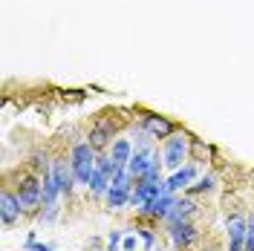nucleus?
Instances as JSON below:
<instances>
[{"mask_svg":"<svg viewBox=\"0 0 254 251\" xmlns=\"http://www.w3.org/2000/svg\"><path fill=\"white\" fill-rule=\"evenodd\" d=\"M113 136V125L110 122H104V119H98L93 127V133H90V144H93L95 150H101L104 144H107V139Z\"/></svg>","mask_w":254,"mask_h":251,"instance_id":"obj_9","label":"nucleus"},{"mask_svg":"<svg viewBox=\"0 0 254 251\" xmlns=\"http://www.w3.org/2000/svg\"><path fill=\"white\" fill-rule=\"evenodd\" d=\"M214 188V176H202V179H199V185H193V188H190V193H202V190H211Z\"/></svg>","mask_w":254,"mask_h":251,"instance_id":"obj_15","label":"nucleus"},{"mask_svg":"<svg viewBox=\"0 0 254 251\" xmlns=\"http://www.w3.org/2000/svg\"><path fill=\"white\" fill-rule=\"evenodd\" d=\"M20 214H23V208H20L17 193L3 188V193H0V217H3V225H15Z\"/></svg>","mask_w":254,"mask_h":251,"instance_id":"obj_5","label":"nucleus"},{"mask_svg":"<svg viewBox=\"0 0 254 251\" xmlns=\"http://www.w3.org/2000/svg\"><path fill=\"white\" fill-rule=\"evenodd\" d=\"M52 176H55V182H58V188H61V193H72V179H75V171H72V162L66 165L64 159H58L55 165H52Z\"/></svg>","mask_w":254,"mask_h":251,"instance_id":"obj_8","label":"nucleus"},{"mask_svg":"<svg viewBox=\"0 0 254 251\" xmlns=\"http://www.w3.org/2000/svg\"><path fill=\"white\" fill-rule=\"evenodd\" d=\"M107 202H110V208H125L130 202V185H110Z\"/></svg>","mask_w":254,"mask_h":251,"instance_id":"obj_12","label":"nucleus"},{"mask_svg":"<svg viewBox=\"0 0 254 251\" xmlns=\"http://www.w3.org/2000/svg\"><path fill=\"white\" fill-rule=\"evenodd\" d=\"M130 156H133V147H130L127 139H119L116 144H113V162H116L119 168H125L127 162H130Z\"/></svg>","mask_w":254,"mask_h":251,"instance_id":"obj_13","label":"nucleus"},{"mask_svg":"<svg viewBox=\"0 0 254 251\" xmlns=\"http://www.w3.org/2000/svg\"><path fill=\"white\" fill-rule=\"evenodd\" d=\"M142 127L150 133V136H156V139H168V136H174L176 133L174 122H168V119L159 116V113H144L142 116Z\"/></svg>","mask_w":254,"mask_h":251,"instance_id":"obj_4","label":"nucleus"},{"mask_svg":"<svg viewBox=\"0 0 254 251\" xmlns=\"http://www.w3.org/2000/svg\"><path fill=\"white\" fill-rule=\"evenodd\" d=\"M171 237H174V246L182 251V249H188V246L196 243L199 231H196L188 220H179V222H171Z\"/></svg>","mask_w":254,"mask_h":251,"instance_id":"obj_7","label":"nucleus"},{"mask_svg":"<svg viewBox=\"0 0 254 251\" xmlns=\"http://www.w3.org/2000/svg\"><path fill=\"white\" fill-rule=\"evenodd\" d=\"M185 159H188V139H185L182 133L168 136V141H165V165L174 168V171H179Z\"/></svg>","mask_w":254,"mask_h":251,"instance_id":"obj_3","label":"nucleus"},{"mask_svg":"<svg viewBox=\"0 0 254 251\" xmlns=\"http://www.w3.org/2000/svg\"><path fill=\"white\" fill-rule=\"evenodd\" d=\"M69 162H72V171H75V179H78L81 185H90V179H93L95 173V147L90 144V141H78L75 147H72V156H69Z\"/></svg>","mask_w":254,"mask_h":251,"instance_id":"obj_1","label":"nucleus"},{"mask_svg":"<svg viewBox=\"0 0 254 251\" xmlns=\"http://www.w3.org/2000/svg\"><path fill=\"white\" fill-rule=\"evenodd\" d=\"M147 168H150V159H147V153H142V150H136V156H130V162H127V171H130L133 179H144Z\"/></svg>","mask_w":254,"mask_h":251,"instance_id":"obj_11","label":"nucleus"},{"mask_svg":"<svg viewBox=\"0 0 254 251\" xmlns=\"http://www.w3.org/2000/svg\"><path fill=\"white\" fill-rule=\"evenodd\" d=\"M119 240H122V231H113V234H110V240H107V249H110V251H116V246H119Z\"/></svg>","mask_w":254,"mask_h":251,"instance_id":"obj_17","label":"nucleus"},{"mask_svg":"<svg viewBox=\"0 0 254 251\" xmlns=\"http://www.w3.org/2000/svg\"><path fill=\"white\" fill-rule=\"evenodd\" d=\"M26 249H32V251H52L49 246H41V243H35V240H26Z\"/></svg>","mask_w":254,"mask_h":251,"instance_id":"obj_18","label":"nucleus"},{"mask_svg":"<svg viewBox=\"0 0 254 251\" xmlns=\"http://www.w3.org/2000/svg\"><path fill=\"white\" fill-rule=\"evenodd\" d=\"M90 190H93V193H107V190H110V176L101 171V168H95L93 179H90Z\"/></svg>","mask_w":254,"mask_h":251,"instance_id":"obj_14","label":"nucleus"},{"mask_svg":"<svg viewBox=\"0 0 254 251\" xmlns=\"http://www.w3.org/2000/svg\"><path fill=\"white\" fill-rule=\"evenodd\" d=\"M246 251H254V217L249 220V228H246Z\"/></svg>","mask_w":254,"mask_h":251,"instance_id":"obj_16","label":"nucleus"},{"mask_svg":"<svg viewBox=\"0 0 254 251\" xmlns=\"http://www.w3.org/2000/svg\"><path fill=\"white\" fill-rule=\"evenodd\" d=\"M17 199H20V208H23V214H35V208L44 202V188H41V179L38 176H32L26 173L20 182H17Z\"/></svg>","mask_w":254,"mask_h":251,"instance_id":"obj_2","label":"nucleus"},{"mask_svg":"<svg viewBox=\"0 0 254 251\" xmlns=\"http://www.w3.org/2000/svg\"><path fill=\"white\" fill-rule=\"evenodd\" d=\"M193 165H185V168H182V171H176L174 176H171V179H168V185H165V190H168V193H174V190H179V188H185V185H188L190 179H193Z\"/></svg>","mask_w":254,"mask_h":251,"instance_id":"obj_10","label":"nucleus"},{"mask_svg":"<svg viewBox=\"0 0 254 251\" xmlns=\"http://www.w3.org/2000/svg\"><path fill=\"white\" fill-rule=\"evenodd\" d=\"M202 251H220V243H217V240H211V246H205Z\"/></svg>","mask_w":254,"mask_h":251,"instance_id":"obj_20","label":"nucleus"},{"mask_svg":"<svg viewBox=\"0 0 254 251\" xmlns=\"http://www.w3.org/2000/svg\"><path fill=\"white\" fill-rule=\"evenodd\" d=\"M136 249V240H133V237H127L125 240V251H133Z\"/></svg>","mask_w":254,"mask_h":251,"instance_id":"obj_19","label":"nucleus"},{"mask_svg":"<svg viewBox=\"0 0 254 251\" xmlns=\"http://www.w3.org/2000/svg\"><path fill=\"white\" fill-rule=\"evenodd\" d=\"M246 228L249 220H243L240 214L228 217V251H246Z\"/></svg>","mask_w":254,"mask_h":251,"instance_id":"obj_6","label":"nucleus"}]
</instances>
